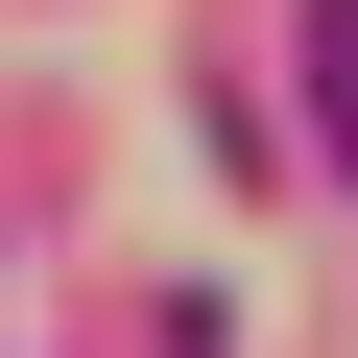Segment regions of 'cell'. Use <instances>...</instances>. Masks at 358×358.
<instances>
[{"label":"cell","mask_w":358,"mask_h":358,"mask_svg":"<svg viewBox=\"0 0 358 358\" xmlns=\"http://www.w3.org/2000/svg\"><path fill=\"white\" fill-rule=\"evenodd\" d=\"M287 96H310V167L358 192V0H287Z\"/></svg>","instance_id":"1"}]
</instances>
